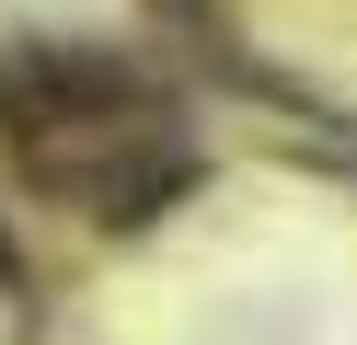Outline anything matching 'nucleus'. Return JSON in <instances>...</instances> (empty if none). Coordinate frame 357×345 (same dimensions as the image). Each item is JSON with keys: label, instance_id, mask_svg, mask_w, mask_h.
I'll list each match as a JSON object with an SVG mask.
<instances>
[{"label": "nucleus", "instance_id": "f257e3e1", "mask_svg": "<svg viewBox=\"0 0 357 345\" xmlns=\"http://www.w3.org/2000/svg\"><path fill=\"white\" fill-rule=\"evenodd\" d=\"M0 299H35V265H24V242L0 230Z\"/></svg>", "mask_w": 357, "mask_h": 345}]
</instances>
